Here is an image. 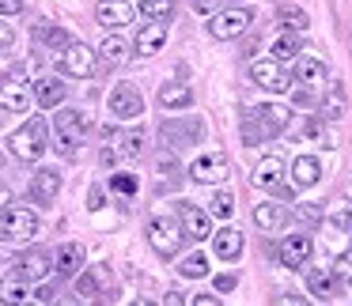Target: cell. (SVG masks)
<instances>
[{"label":"cell","mask_w":352,"mask_h":306,"mask_svg":"<svg viewBox=\"0 0 352 306\" xmlns=\"http://www.w3.org/2000/svg\"><path fill=\"white\" fill-rule=\"evenodd\" d=\"M110 114H114L118 121H133V117H140L144 114V95H140L133 84H118L114 91H110Z\"/></svg>","instance_id":"cell-8"},{"label":"cell","mask_w":352,"mask_h":306,"mask_svg":"<svg viewBox=\"0 0 352 306\" xmlns=\"http://www.w3.org/2000/svg\"><path fill=\"white\" fill-rule=\"evenodd\" d=\"M344 223H349V235H352V212H349V220H344Z\"/></svg>","instance_id":"cell-50"},{"label":"cell","mask_w":352,"mask_h":306,"mask_svg":"<svg viewBox=\"0 0 352 306\" xmlns=\"http://www.w3.org/2000/svg\"><path fill=\"white\" fill-rule=\"evenodd\" d=\"M307 291H311L314 298H333L337 295V283H333V272H322V268H314V272H307Z\"/></svg>","instance_id":"cell-29"},{"label":"cell","mask_w":352,"mask_h":306,"mask_svg":"<svg viewBox=\"0 0 352 306\" xmlns=\"http://www.w3.org/2000/svg\"><path fill=\"white\" fill-rule=\"evenodd\" d=\"M250 23H254L250 8H228V12H220V16L208 19V34H212L216 42H231V38H239Z\"/></svg>","instance_id":"cell-6"},{"label":"cell","mask_w":352,"mask_h":306,"mask_svg":"<svg viewBox=\"0 0 352 306\" xmlns=\"http://www.w3.org/2000/svg\"><path fill=\"white\" fill-rule=\"evenodd\" d=\"M110 189L122 193V197H133V193L140 189V182H137V174H125V170H122V174L110 178Z\"/></svg>","instance_id":"cell-37"},{"label":"cell","mask_w":352,"mask_h":306,"mask_svg":"<svg viewBox=\"0 0 352 306\" xmlns=\"http://www.w3.org/2000/svg\"><path fill=\"white\" fill-rule=\"evenodd\" d=\"M178 272L186 276V280H201V276H208V257L205 253H190V257H182L178 261Z\"/></svg>","instance_id":"cell-33"},{"label":"cell","mask_w":352,"mask_h":306,"mask_svg":"<svg viewBox=\"0 0 352 306\" xmlns=\"http://www.w3.org/2000/svg\"><path fill=\"white\" fill-rule=\"evenodd\" d=\"M31 298H38V303H54L57 295H54V287H38V291H34Z\"/></svg>","instance_id":"cell-46"},{"label":"cell","mask_w":352,"mask_h":306,"mask_svg":"<svg viewBox=\"0 0 352 306\" xmlns=\"http://www.w3.org/2000/svg\"><path fill=\"white\" fill-rule=\"evenodd\" d=\"M95 19H99L107 31H110V27H125L133 19V8H129V4H122V0H110V4H99Z\"/></svg>","instance_id":"cell-25"},{"label":"cell","mask_w":352,"mask_h":306,"mask_svg":"<svg viewBox=\"0 0 352 306\" xmlns=\"http://www.w3.org/2000/svg\"><path fill=\"white\" fill-rule=\"evenodd\" d=\"M296 80H299V84H307V87H322V84H326V64L299 54L296 57Z\"/></svg>","instance_id":"cell-23"},{"label":"cell","mask_w":352,"mask_h":306,"mask_svg":"<svg viewBox=\"0 0 352 306\" xmlns=\"http://www.w3.org/2000/svg\"><path fill=\"white\" fill-rule=\"evenodd\" d=\"M57 64H61V72H69V76L87 80L95 72V49H87L84 42H69V46L61 49V57H57Z\"/></svg>","instance_id":"cell-9"},{"label":"cell","mask_w":352,"mask_h":306,"mask_svg":"<svg viewBox=\"0 0 352 306\" xmlns=\"http://www.w3.org/2000/svg\"><path fill=\"white\" fill-rule=\"evenodd\" d=\"M235 283H239V276H235V272L216 276V291H235Z\"/></svg>","instance_id":"cell-42"},{"label":"cell","mask_w":352,"mask_h":306,"mask_svg":"<svg viewBox=\"0 0 352 306\" xmlns=\"http://www.w3.org/2000/svg\"><path fill=\"white\" fill-rule=\"evenodd\" d=\"M23 12V0H0V16L8 19V16H19Z\"/></svg>","instance_id":"cell-41"},{"label":"cell","mask_w":352,"mask_h":306,"mask_svg":"<svg viewBox=\"0 0 352 306\" xmlns=\"http://www.w3.org/2000/svg\"><path fill=\"white\" fill-rule=\"evenodd\" d=\"M216 8H220V0H193V12H201V16H212Z\"/></svg>","instance_id":"cell-44"},{"label":"cell","mask_w":352,"mask_h":306,"mask_svg":"<svg viewBox=\"0 0 352 306\" xmlns=\"http://www.w3.org/2000/svg\"><path fill=\"white\" fill-rule=\"evenodd\" d=\"M311 238L307 235H288L280 242V265L284 268H303V261H311Z\"/></svg>","instance_id":"cell-15"},{"label":"cell","mask_w":352,"mask_h":306,"mask_svg":"<svg viewBox=\"0 0 352 306\" xmlns=\"http://www.w3.org/2000/svg\"><path fill=\"white\" fill-rule=\"evenodd\" d=\"M76 295L84 298V303L99 298V291H95V272H87V276H80V280H76Z\"/></svg>","instance_id":"cell-40"},{"label":"cell","mask_w":352,"mask_h":306,"mask_svg":"<svg viewBox=\"0 0 352 306\" xmlns=\"http://www.w3.org/2000/svg\"><path fill=\"white\" fill-rule=\"evenodd\" d=\"M250 80L258 87H265V91H273V95L292 91V76L280 69V61H276V57H258V61L250 64Z\"/></svg>","instance_id":"cell-5"},{"label":"cell","mask_w":352,"mask_h":306,"mask_svg":"<svg viewBox=\"0 0 352 306\" xmlns=\"http://www.w3.org/2000/svg\"><path fill=\"white\" fill-rule=\"evenodd\" d=\"M333 276L344 283V287H352V253H341V257L333 261Z\"/></svg>","instance_id":"cell-39"},{"label":"cell","mask_w":352,"mask_h":306,"mask_svg":"<svg viewBox=\"0 0 352 306\" xmlns=\"http://www.w3.org/2000/svg\"><path fill=\"white\" fill-rule=\"evenodd\" d=\"M311 137H318V144H326V148H333V144H337V137H333L329 129H322V125H314Z\"/></svg>","instance_id":"cell-43"},{"label":"cell","mask_w":352,"mask_h":306,"mask_svg":"<svg viewBox=\"0 0 352 306\" xmlns=\"http://www.w3.org/2000/svg\"><path fill=\"white\" fill-rule=\"evenodd\" d=\"M34 38H38L42 42V46H50V49H57V54H61V49L65 46H69V34H65V31H57V27H38V31H34Z\"/></svg>","instance_id":"cell-35"},{"label":"cell","mask_w":352,"mask_h":306,"mask_svg":"<svg viewBox=\"0 0 352 306\" xmlns=\"http://www.w3.org/2000/svg\"><path fill=\"white\" fill-rule=\"evenodd\" d=\"M54 268L61 276H76L80 268H84V246L80 242H65V246H57V253H54Z\"/></svg>","instance_id":"cell-18"},{"label":"cell","mask_w":352,"mask_h":306,"mask_svg":"<svg viewBox=\"0 0 352 306\" xmlns=\"http://www.w3.org/2000/svg\"><path fill=\"white\" fill-rule=\"evenodd\" d=\"M318 178H322V163L314 159V155H299V159L292 163V185L307 189V185H314Z\"/></svg>","instance_id":"cell-21"},{"label":"cell","mask_w":352,"mask_h":306,"mask_svg":"<svg viewBox=\"0 0 352 306\" xmlns=\"http://www.w3.org/2000/svg\"><path fill=\"white\" fill-rule=\"evenodd\" d=\"M175 0H140V16L144 19H170Z\"/></svg>","instance_id":"cell-36"},{"label":"cell","mask_w":352,"mask_h":306,"mask_svg":"<svg viewBox=\"0 0 352 306\" xmlns=\"http://www.w3.org/2000/svg\"><path fill=\"white\" fill-rule=\"evenodd\" d=\"M148 242H152V250L160 253V257H175L186 242V231H182V223L170 220V215H155V220L148 223Z\"/></svg>","instance_id":"cell-3"},{"label":"cell","mask_w":352,"mask_h":306,"mask_svg":"<svg viewBox=\"0 0 352 306\" xmlns=\"http://www.w3.org/2000/svg\"><path fill=\"white\" fill-rule=\"evenodd\" d=\"M322 87H326V99H322V114H326L329 121H337V117L344 114V87L337 84V80H333V84H322Z\"/></svg>","instance_id":"cell-32"},{"label":"cell","mask_w":352,"mask_h":306,"mask_svg":"<svg viewBox=\"0 0 352 306\" xmlns=\"http://www.w3.org/2000/svg\"><path fill=\"white\" fill-rule=\"evenodd\" d=\"M31 106H34V95L19 76H12V80L0 84V110H8V114H27Z\"/></svg>","instance_id":"cell-10"},{"label":"cell","mask_w":352,"mask_h":306,"mask_svg":"<svg viewBox=\"0 0 352 306\" xmlns=\"http://www.w3.org/2000/svg\"><path fill=\"white\" fill-rule=\"evenodd\" d=\"M216 253H220L223 261H235L239 253H243V231H235V227L216 231Z\"/></svg>","instance_id":"cell-26"},{"label":"cell","mask_w":352,"mask_h":306,"mask_svg":"<svg viewBox=\"0 0 352 306\" xmlns=\"http://www.w3.org/2000/svg\"><path fill=\"white\" fill-rule=\"evenodd\" d=\"M54 129H57V152L72 155V152H76V144L87 137V117L80 114V110H57Z\"/></svg>","instance_id":"cell-4"},{"label":"cell","mask_w":352,"mask_h":306,"mask_svg":"<svg viewBox=\"0 0 352 306\" xmlns=\"http://www.w3.org/2000/svg\"><path fill=\"white\" fill-rule=\"evenodd\" d=\"M163 42H167V19H148V23L137 31L133 49H137L140 57H152V54H160V49H163Z\"/></svg>","instance_id":"cell-12"},{"label":"cell","mask_w":352,"mask_h":306,"mask_svg":"<svg viewBox=\"0 0 352 306\" xmlns=\"http://www.w3.org/2000/svg\"><path fill=\"white\" fill-rule=\"evenodd\" d=\"M31 95H34V102H38L42 110H57L65 102V95H69V87H65V80H57V76H42L38 84L31 87Z\"/></svg>","instance_id":"cell-13"},{"label":"cell","mask_w":352,"mask_h":306,"mask_svg":"<svg viewBox=\"0 0 352 306\" xmlns=\"http://www.w3.org/2000/svg\"><path fill=\"white\" fill-rule=\"evenodd\" d=\"M208 212L220 215V220H231V212H235V197H231V193H216L212 204H208Z\"/></svg>","instance_id":"cell-38"},{"label":"cell","mask_w":352,"mask_h":306,"mask_svg":"<svg viewBox=\"0 0 352 306\" xmlns=\"http://www.w3.org/2000/svg\"><path fill=\"white\" fill-rule=\"evenodd\" d=\"M228 174H231V163L223 152H205V155H197L193 167H190V178L201 185H220Z\"/></svg>","instance_id":"cell-7"},{"label":"cell","mask_w":352,"mask_h":306,"mask_svg":"<svg viewBox=\"0 0 352 306\" xmlns=\"http://www.w3.org/2000/svg\"><path fill=\"white\" fill-rule=\"evenodd\" d=\"M254 121H258L261 129H265L269 137H273V132H280L284 125H288V110L276 106V102H269V106H261V110H258V117H254Z\"/></svg>","instance_id":"cell-28"},{"label":"cell","mask_w":352,"mask_h":306,"mask_svg":"<svg viewBox=\"0 0 352 306\" xmlns=\"http://www.w3.org/2000/svg\"><path fill=\"white\" fill-rule=\"evenodd\" d=\"M46 148H50V129H46L42 117H31V121L19 125L8 137V152L23 163H38L42 155H46Z\"/></svg>","instance_id":"cell-1"},{"label":"cell","mask_w":352,"mask_h":306,"mask_svg":"<svg viewBox=\"0 0 352 306\" xmlns=\"http://www.w3.org/2000/svg\"><path fill=\"white\" fill-rule=\"evenodd\" d=\"M87 204H91V208H102V189H99V185L91 189V200H87Z\"/></svg>","instance_id":"cell-49"},{"label":"cell","mask_w":352,"mask_h":306,"mask_svg":"<svg viewBox=\"0 0 352 306\" xmlns=\"http://www.w3.org/2000/svg\"><path fill=\"white\" fill-rule=\"evenodd\" d=\"M273 57L276 61H296L299 57V49H303V42H299V34H292V31H284V34H276L273 38Z\"/></svg>","instance_id":"cell-30"},{"label":"cell","mask_w":352,"mask_h":306,"mask_svg":"<svg viewBox=\"0 0 352 306\" xmlns=\"http://www.w3.org/2000/svg\"><path fill=\"white\" fill-rule=\"evenodd\" d=\"M57 193H61V174H57V170H38V174L31 178V197L38 200V204H50Z\"/></svg>","instance_id":"cell-19"},{"label":"cell","mask_w":352,"mask_h":306,"mask_svg":"<svg viewBox=\"0 0 352 306\" xmlns=\"http://www.w3.org/2000/svg\"><path fill=\"white\" fill-rule=\"evenodd\" d=\"M12 42H16V34H12V27L0 19V49H12Z\"/></svg>","instance_id":"cell-45"},{"label":"cell","mask_w":352,"mask_h":306,"mask_svg":"<svg viewBox=\"0 0 352 306\" xmlns=\"http://www.w3.org/2000/svg\"><path fill=\"white\" fill-rule=\"evenodd\" d=\"M163 137H175V144H193V140L205 137V125L201 121H163Z\"/></svg>","instance_id":"cell-24"},{"label":"cell","mask_w":352,"mask_h":306,"mask_svg":"<svg viewBox=\"0 0 352 306\" xmlns=\"http://www.w3.org/2000/svg\"><path fill=\"white\" fill-rule=\"evenodd\" d=\"M27 298H31V291H27V280L19 272H12V276H4V280H0V303H27Z\"/></svg>","instance_id":"cell-27"},{"label":"cell","mask_w":352,"mask_h":306,"mask_svg":"<svg viewBox=\"0 0 352 306\" xmlns=\"http://www.w3.org/2000/svg\"><path fill=\"white\" fill-rule=\"evenodd\" d=\"M99 57H102L107 64H122V61H129V42L118 38V34H107V38H102V46H99Z\"/></svg>","instance_id":"cell-31"},{"label":"cell","mask_w":352,"mask_h":306,"mask_svg":"<svg viewBox=\"0 0 352 306\" xmlns=\"http://www.w3.org/2000/svg\"><path fill=\"white\" fill-rule=\"evenodd\" d=\"M8 200H12V189L4 182H0V208H8Z\"/></svg>","instance_id":"cell-48"},{"label":"cell","mask_w":352,"mask_h":306,"mask_svg":"<svg viewBox=\"0 0 352 306\" xmlns=\"http://www.w3.org/2000/svg\"><path fill=\"white\" fill-rule=\"evenodd\" d=\"M50 268H54V257L42 253V250H27V253H19V261H16V272L23 276V280H42V276H50Z\"/></svg>","instance_id":"cell-17"},{"label":"cell","mask_w":352,"mask_h":306,"mask_svg":"<svg viewBox=\"0 0 352 306\" xmlns=\"http://www.w3.org/2000/svg\"><path fill=\"white\" fill-rule=\"evenodd\" d=\"M216 303H220V295H197L193 298V306H216Z\"/></svg>","instance_id":"cell-47"},{"label":"cell","mask_w":352,"mask_h":306,"mask_svg":"<svg viewBox=\"0 0 352 306\" xmlns=\"http://www.w3.org/2000/svg\"><path fill=\"white\" fill-rule=\"evenodd\" d=\"M284 159H276V155H265V159L254 167V174H250V182L258 185V189H280V178H284Z\"/></svg>","instance_id":"cell-16"},{"label":"cell","mask_w":352,"mask_h":306,"mask_svg":"<svg viewBox=\"0 0 352 306\" xmlns=\"http://www.w3.org/2000/svg\"><path fill=\"white\" fill-rule=\"evenodd\" d=\"M178 223H182L186 238H208L212 235V223H208V212H201L197 204H178Z\"/></svg>","instance_id":"cell-14"},{"label":"cell","mask_w":352,"mask_h":306,"mask_svg":"<svg viewBox=\"0 0 352 306\" xmlns=\"http://www.w3.org/2000/svg\"><path fill=\"white\" fill-rule=\"evenodd\" d=\"M38 238V215L31 208H0V242L4 246H23Z\"/></svg>","instance_id":"cell-2"},{"label":"cell","mask_w":352,"mask_h":306,"mask_svg":"<svg viewBox=\"0 0 352 306\" xmlns=\"http://www.w3.org/2000/svg\"><path fill=\"white\" fill-rule=\"evenodd\" d=\"M160 106L163 110H190L193 106V91L186 84H163L160 87Z\"/></svg>","instance_id":"cell-22"},{"label":"cell","mask_w":352,"mask_h":306,"mask_svg":"<svg viewBox=\"0 0 352 306\" xmlns=\"http://www.w3.org/2000/svg\"><path fill=\"white\" fill-rule=\"evenodd\" d=\"M280 23L288 27V31H307V27H311V19H307V12L303 8H296V4H284L280 8Z\"/></svg>","instance_id":"cell-34"},{"label":"cell","mask_w":352,"mask_h":306,"mask_svg":"<svg viewBox=\"0 0 352 306\" xmlns=\"http://www.w3.org/2000/svg\"><path fill=\"white\" fill-rule=\"evenodd\" d=\"M110 144L107 152H102V159L107 163H118V159H133V155H140V148H144V132L133 129V132H107Z\"/></svg>","instance_id":"cell-11"},{"label":"cell","mask_w":352,"mask_h":306,"mask_svg":"<svg viewBox=\"0 0 352 306\" xmlns=\"http://www.w3.org/2000/svg\"><path fill=\"white\" fill-rule=\"evenodd\" d=\"M254 223H258L261 231H280L284 223H288V208L273 204V200H261V204L254 208Z\"/></svg>","instance_id":"cell-20"}]
</instances>
